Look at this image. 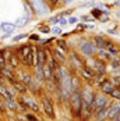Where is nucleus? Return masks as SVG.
<instances>
[{
  "mask_svg": "<svg viewBox=\"0 0 120 121\" xmlns=\"http://www.w3.org/2000/svg\"><path fill=\"white\" fill-rule=\"evenodd\" d=\"M67 100H69V106H70V111H71L73 118L80 120V117H81V109H83V97H81L80 91L71 92Z\"/></svg>",
  "mask_w": 120,
  "mask_h": 121,
  "instance_id": "1",
  "label": "nucleus"
},
{
  "mask_svg": "<svg viewBox=\"0 0 120 121\" xmlns=\"http://www.w3.org/2000/svg\"><path fill=\"white\" fill-rule=\"evenodd\" d=\"M32 49H34V46H31V45H21V46L15 48V50H14V54L18 57L20 64H23L25 68H32L31 67Z\"/></svg>",
  "mask_w": 120,
  "mask_h": 121,
  "instance_id": "2",
  "label": "nucleus"
},
{
  "mask_svg": "<svg viewBox=\"0 0 120 121\" xmlns=\"http://www.w3.org/2000/svg\"><path fill=\"white\" fill-rule=\"evenodd\" d=\"M109 102H110L109 100V96L101 93V92H96L95 97H94V100L91 103V109H92L94 113H96L98 110H102V109H105V107H108Z\"/></svg>",
  "mask_w": 120,
  "mask_h": 121,
  "instance_id": "3",
  "label": "nucleus"
},
{
  "mask_svg": "<svg viewBox=\"0 0 120 121\" xmlns=\"http://www.w3.org/2000/svg\"><path fill=\"white\" fill-rule=\"evenodd\" d=\"M27 1H28V6H31L32 11L35 13L36 15L43 17L49 13V7L45 0H27Z\"/></svg>",
  "mask_w": 120,
  "mask_h": 121,
  "instance_id": "4",
  "label": "nucleus"
},
{
  "mask_svg": "<svg viewBox=\"0 0 120 121\" xmlns=\"http://www.w3.org/2000/svg\"><path fill=\"white\" fill-rule=\"evenodd\" d=\"M41 110L43 111V114H45L46 117L52 118V120H55V118H56V114H55V107H53V104H52L50 97H48V96H43V97H42V100H41Z\"/></svg>",
  "mask_w": 120,
  "mask_h": 121,
  "instance_id": "5",
  "label": "nucleus"
},
{
  "mask_svg": "<svg viewBox=\"0 0 120 121\" xmlns=\"http://www.w3.org/2000/svg\"><path fill=\"white\" fill-rule=\"evenodd\" d=\"M80 93H81V97H83V102H84V103H88V104H91L92 100H94V97H95L96 92L94 91V88L91 86V84H85V85L81 86Z\"/></svg>",
  "mask_w": 120,
  "mask_h": 121,
  "instance_id": "6",
  "label": "nucleus"
},
{
  "mask_svg": "<svg viewBox=\"0 0 120 121\" xmlns=\"http://www.w3.org/2000/svg\"><path fill=\"white\" fill-rule=\"evenodd\" d=\"M96 50L98 49H96L95 43L92 40H84L80 45V52H81V54L84 57H92V56H95Z\"/></svg>",
  "mask_w": 120,
  "mask_h": 121,
  "instance_id": "7",
  "label": "nucleus"
},
{
  "mask_svg": "<svg viewBox=\"0 0 120 121\" xmlns=\"http://www.w3.org/2000/svg\"><path fill=\"white\" fill-rule=\"evenodd\" d=\"M14 75H15V79H17V81L23 82V84L27 85V86L31 84V81H32V74L28 73L27 70H23V68H17V70L14 71Z\"/></svg>",
  "mask_w": 120,
  "mask_h": 121,
  "instance_id": "8",
  "label": "nucleus"
},
{
  "mask_svg": "<svg viewBox=\"0 0 120 121\" xmlns=\"http://www.w3.org/2000/svg\"><path fill=\"white\" fill-rule=\"evenodd\" d=\"M120 114V100H110L108 104V120H112L113 117H116Z\"/></svg>",
  "mask_w": 120,
  "mask_h": 121,
  "instance_id": "9",
  "label": "nucleus"
},
{
  "mask_svg": "<svg viewBox=\"0 0 120 121\" xmlns=\"http://www.w3.org/2000/svg\"><path fill=\"white\" fill-rule=\"evenodd\" d=\"M36 49V54H38V65L43 67L49 60V52L45 48H41V46H35Z\"/></svg>",
  "mask_w": 120,
  "mask_h": 121,
  "instance_id": "10",
  "label": "nucleus"
},
{
  "mask_svg": "<svg viewBox=\"0 0 120 121\" xmlns=\"http://www.w3.org/2000/svg\"><path fill=\"white\" fill-rule=\"evenodd\" d=\"M78 73H80V78H83L87 81V84H91L92 82V79H94V77H95V73H94V70H91V68H88V67H85L83 65L80 70H78Z\"/></svg>",
  "mask_w": 120,
  "mask_h": 121,
  "instance_id": "11",
  "label": "nucleus"
},
{
  "mask_svg": "<svg viewBox=\"0 0 120 121\" xmlns=\"http://www.w3.org/2000/svg\"><path fill=\"white\" fill-rule=\"evenodd\" d=\"M115 88H116V86L112 84L110 78H106V81L99 86V92H101V93H103V95H106V96H109V95H110V92H112Z\"/></svg>",
  "mask_w": 120,
  "mask_h": 121,
  "instance_id": "12",
  "label": "nucleus"
},
{
  "mask_svg": "<svg viewBox=\"0 0 120 121\" xmlns=\"http://www.w3.org/2000/svg\"><path fill=\"white\" fill-rule=\"evenodd\" d=\"M0 74H1V77L4 78V81H7L9 84H13L14 81H17V79H15V75H14V71H13V70H10L9 67L1 68Z\"/></svg>",
  "mask_w": 120,
  "mask_h": 121,
  "instance_id": "13",
  "label": "nucleus"
},
{
  "mask_svg": "<svg viewBox=\"0 0 120 121\" xmlns=\"http://www.w3.org/2000/svg\"><path fill=\"white\" fill-rule=\"evenodd\" d=\"M94 73L95 74H101V75H105L106 74V63L102 60H98L95 57V64H94Z\"/></svg>",
  "mask_w": 120,
  "mask_h": 121,
  "instance_id": "14",
  "label": "nucleus"
},
{
  "mask_svg": "<svg viewBox=\"0 0 120 121\" xmlns=\"http://www.w3.org/2000/svg\"><path fill=\"white\" fill-rule=\"evenodd\" d=\"M52 57L55 59V60L59 63L60 65L61 64H64L66 61H67V59H66V56H64V53L61 52V50H59L57 48H55L53 50H52Z\"/></svg>",
  "mask_w": 120,
  "mask_h": 121,
  "instance_id": "15",
  "label": "nucleus"
},
{
  "mask_svg": "<svg viewBox=\"0 0 120 121\" xmlns=\"http://www.w3.org/2000/svg\"><path fill=\"white\" fill-rule=\"evenodd\" d=\"M70 84H71V92H74V91H80L81 86H83V84H81V78H80L78 75H75V74L71 75Z\"/></svg>",
  "mask_w": 120,
  "mask_h": 121,
  "instance_id": "16",
  "label": "nucleus"
},
{
  "mask_svg": "<svg viewBox=\"0 0 120 121\" xmlns=\"http://www.w3.org/2000/svg\"><path fill=\"white\" fill-rule=\"evenodd\" d=\"M4 102V109L6 110H11V111H18V102L15 99H9V100H3Z\"/></svg>",
  "mask_w": 120,
  "mask_h": 121,
  "instance_id": "17",
  "label": "nucleus"
},
{
  "mask_svg": "<svg viewBox=\"0 0 120 121\" xmlns=\"http://www.w3.org/2000/svg\"><path fill=\"white\" fill-rule=\"evenodd\" d=\"M11 85L14 86V89L17 91L18 95H27V93H28V88H27V85H24L23 82H20V81H14Z\"/></svg>",
  "mask_w": 120,
  "mask_h": 121,
  "instance_id": "18",
  "label": "nucleus"
},
{
  "mask_svg": "<svg viewBox=\"0 0 120 121\" xmlns=\"http://www.w3.org/2000/svg\"><path fill=\"white\" fill-rule=\"evenodd\" d=\"M95 54H96V59H98V60H102V61H105V63L112 60V56L109 54L105 49H98Z\"/></svg>",
  "mask_w": 120,
  "mask_h": 121,
  "instance_id": "19",
  "label": "nucleus"
},
{
  "mask_svg": "<svg viewBox=\"0 0 120 121\" xmlns=\"http://www.w3.org/2000/svg\"><path fill=\"white\" fill-rule=\"evenodd\" d=\"M0 29H1L4 34L13 35V32L15 31V25L11 24V22H1V24H0Z\"/></svg>",
  "mask_w": 120,
  "mask_h": 121,
  "instance_id": "20",
  "label": "nucleus"
},
{
  "mask_svg": "<svg viewBox=\"0 0 120 121\" xmlns=\"http://www.w3.org/2000/svg\"><path fill=\"white\" fill-rule=\"evenodd\" d=\"M105 38L102 36V35H95V36L92 38V42L95 43L96 49H103V45H105Z\"/></svg>",
  "mask_w": 120,
  "mask_h": 121,
  "instance_id": "21",
  "label": "nucleus"
},
{
  "mask_svg": "<svg viewBox=\"0 0 120 121\" xmlns=\"http://www.w3.org/2000/svg\"><path fill=\"white\" fill-rule=\"evenodd\" d=\"M42 71H43V78H45V81H52V78H53V71L50 70V67H49L48 64H45V65L42 67Z\"/></svg>",
  "mask_w": 120,
  "mask_h": 121,
  "instance_id": "22",
  "label": "nucleus"
},
{
  "mask_svg": "<svg viewBox=\"0 0 120 121\" xmlns=\"http://www.w3.org/2000/svg\"><path fill=\"white\" fill-rule=\"evenodd\" d=\"M28 17L27 15H21L20 18H17V21L14 22V25H15V28H23V26H25V25L28 24Z\"/></svg>",
  "mask_w": 120,
  "mask_h": 121,
  "instance_id": "23",
  "label": "nucleus"
},
{
  "mask_svg": "<svg viewBox=\"0 0 120 121\" xmlns=\"http://www.w3.org/2000/svg\"><path fill=\"white\" fill-rule=\"evenodd\" d=\"M0 99H3V100H9V99H11L10 95H9V92H7L6 84H0Z\"/></svg>",
  "mask_w": 120,
  "mask_h": 121,
  "instance_id": "24",
  "label": "nucleus"
},
{
  "mask_svg": "<svg viewBox=\"0 0 120 121\" xmlns=\"http://www.w3.org/2000/svg\"><path fill=\"white\" fill-rule=\"evenodd\" d=\"M46 64L50 67V70H52L53 73H55V71H57V70H59V67H60V64L55 60L53 57H49V60H48V63H46Z\"/></svg>",
  "mask_w": 120,
  "mask_h": 121,
  "instance_id": "25",
  "label": "nucleus"
},
{
  "mask_svg": "<svg viewBox=\"0 0 120 121\" xmlns=\"http://www.w3.org/2000/svg\"><path fill=\"white\" fill-rule=\"evenodd\" d=\"M56 46H57V49L61 50L63 53H66V52L69 50V46L66 45V40H63V39H57V40H56Z\"/></svg>",
  "mask_w": 120,
  "mask_h": 121,
  "instance_id": "26",
  "label": "nucleus"
},
{
  "mask_svg": "<svg viewBox=\"0 0 120 121\" xmlns=\"http://www.w3.org/2000/svg\"><path fill=\"white\" fill-rule=\"evenodd\" d=\"M6 88H7V92H9L10 97H11V99H15L18 93H17V91L14 89V86H13L11 84H6Z\"/></svg>",
  "mask_w": 120,
  "mask_h": 121,
  "instance_id": "27",
  "label": "nucleus"
},
{
  "mask_svg": "<svg viewBox=\"0 0 120 121\" xmlns=\"http://www.w3.org/2000/svg\"><path fill=\"white\" fill-rule=\"evenodd\" d=\"M109 97H110L112 100H120V89L119 88H115V89L110 92Z\"/></svg>",
  "mask_w": 120,
  "mask_h": 121,
  "instance_id": "28",
  "label": "nucleus"
},
{
  "mask_svg": "<svg viewBox=\"0 0 120 121\" xmlns=\"http://www.w3.org/2000/svg\"><path fill=\"white\" fill-rule=\"evenodd\" d=\"M110 67H112V70L120 68V60H119L117 56H116V57H112V60H110Z\"/></svg>",
  "mask_w": 120,
  "mask_h": 121,
  "instance_id": "29",
  "label": "nucleus"
},
{
  "mask_svg": "<svg viewBox=\"0 0 120 121\" xmlns=\"http://www.w3.org/2000/svg\"><path fill=\"white\" fill-rule=\"evenodd\" d=\"M6 67V57L3 54V52L0 50V68H4Z\"/></svg>",
  "mask_w": 120,
  "mask_h": 121,
  "instance_id": "30",
  "label": "nucleus"
},
{
  "mask_svg": "<svg viewBox=\"0 0 120 121\" xmlns=\"http://www.w3.org/2000/svg\"><path fill=\"white\" fill-rule=\"evenodd\" d=\"M24 38H27V34H20V35H17V36H13V42L17 43V42H20V40L24 39Z\"/></svg>",
  "mask_w": 120,
  "mask_h": 121,
  "instance_id": "31",
  "label": "nucleus"
},
{
  "mask_svg": "<svg viewBox=\"0 0 120 121\" xmlns=\"http://www.w3.org/2000/svg\"><path fill=\"white\" fill-rule=\"evenodd\" d=\"M67 24H69V22H67V18H64V17H59V26L60 28L66 26Z\"/></svg>",
  "mask_w": 120,
  "mask_h": 121,
  "instance_id": "32",
  "label": "nucleus"
},
{
  "mask_svg": "<svg viewBox=\"0 0 120 121\" xmlns=\"http://www.w3.org/2000/svg\"><path fill=\"white\" fill-rule=\"evenodd\" d=\"M50 32L55 34V35H60V34H61V28H60L59 25H57V26H53V28L50 29Z\"/></svg>",
  "mask_w": 120,
  "mask_h": 121,
  "instance_id": "33",
  "label": "nucleus"
},
{
  "mask_svg": "<svg viewBox=\"0 0 120 121\" xmlns=\"http://www.w3.org/2000/svg\"><path fill=\"white\" fill-rule=\"evenodd\" d=\"M78 21H80V18H77V17H69V18H67V22H69V24H71V25L77 24Z\"/></svg>",
  "mask_w": 120,
  "mask_h": 121,
  "instance_id": "34",
  "label": "nucleus"
},
{
  "mask_svg": "<svg viewBox=\"0 0 120 121\" xmlns=\"http://www.w3.org/2000/svg\"><path fill=\"white\" fill-rule=\"evenodd\" d=\"M25 120H28V121H39L35 116H32V114H27V116H25Z\"/></svg>",
  "mask_w": 120,
  "mask_h": 121,
  "instance_id": "35",
  "label": "nucleus"
},
{
  "mask_svg": "<svg viewBox=\"0 0 120 121\" xmlns=\"http://www.w3.org/2000/svg\"><path fill=\"white\" fill-rule=\"evenodd\" d=\"M49 22H52V24H57V22H59V17H57V15L52 17V18L49 20Z\"/></svg>",
  "mask_w": 120,
  "mask_h": 121,
  "instance_id": "36",
  "label": "nucleus"
},
{
  "mask_svg": "<svg viewBox=\"0 0 120 121\" xmlns=\"http://www.w3.org/2000/svg\"><path fill=\"white\" fill-rule=\"evenodd\" d=\"M41 32H42V34H49V32H50V28H49V26H42V28H41Z\"/></svg>",
  "mask_w": 120,
  "mask_h": 121,
  "instance_id": "37",
  "label": "nucleus"
},
{
  "mask_svg": "<svg viewBox=\"0 0 120 121\" xmlns=\"http://www.w3.org/2000/svg\"><path fill=\"white\" fill-rule=\"evenodd\" d=\"M29 39H31V40H38V42L41 40V39H39V36H38V35H29Z\"/></svg>",
  "mask_w": 120,
  "mask_h": 121,
  "instance_id": "38",
  "label": "nucleus"
},
{
  "mask_svg": "<svg viewBox=\"0 0 120 121\" xmlns=\"http://www.w3.org/2000/svg\"><path fill=\"white\" fill-rule=\"evenodd\" d=\"M81 20H87V21H92V17H89V15H83V17H81Z\"/></svg>",
  "mask_w": 120,
  "mask_h": 121,
  "instance_id": "39",
  "label": "nucleus"
},
{
  "mask_svg": "<svg viewBox=\"0 0 120 121\" xmlns=\"http://www.w3.org/2000/svg\"><path fill=\"white\" fill-rule=\"evenodd\" d=\"M77 29H78V31H80V29H81V31H84L85 25H80V24H78V25H77Z\"/></svg>",
  "mask_w": 120,
  "mask_h": 121,
  "instance_id": "40",
  "label": "nucleus"
},
{
  "mask_svg": "<svg viewBox=\"0 0 120 121\" xmlns=\"http://www.w3.org/2000/svg\"><path fill=\"white\" fill-rule=\"evenodd\" d=\"M110 121H120V114H117L116 117H113V118H112Z\"/></svg>",
  "mask_w": 120,
  "mask_h": 121,
  "instance_id": "41",
  "label": "nucleus"
},
{
  "mask_svg": "<svg viewBox=\"0 0 120 121\" xmlns=\"http://www.w3.org/2000/svg\"><path fill=\"white\" fill-rule=\"evenodd\" d=\"M0 84H6V81H4V78L1 77V74H0Z\"/></svg>",
  "mask_w": 120,
  "mask_h": 121,
  "instance_id": "42",
  "label": "nucleus"
},
{
  "mask_svg": "<svg viewBox=\"0 0 120 121\" xmlns=\"http://www.w3.org/2000/svg\"><path fill=\"white\" fill-rule=\"evenodd\" d=\"M59 1H60V0H50V3H52V4H57Z\"/></svg>",
  "mask_w": 120,
  "mask_h": 121,
  "instance_id": "43",
  "label": "nucleus"
},
{
  "mask_svg": "<svg viewBox=\"0 0 120 121\" xmlns=\"http://www.w3.org/2000/svg\"><path fill=\"white\" fill-rule=\"evenodd\" d=\"M63 1H64L66 4H70V3H73V1H74V0H63Z\"/></svg>",
  "mask_w": 120,
  "mask_h": 121,
  "instance_id": "44",
  "label": "nucleus"
},
{
  "mask_svg": "<svg viewBox=\"0 0 120 121\" xmlns=\"http://www.w3.org/2000/svg\"><path fill=\"white\" fill-rule=\"evenodd\" d=\"M116 15H117V18H120V9L116 11Z\"/></svg>",
  "mask_w": 120,
  "mask_h": 121,
  "instance_id": "45",
  "label": "nucleus"
},
{
  "mask_svg": "<svg viewBox=\"0 0 120 121\" xmlns=\"http://www.w3.org/2000/svg\"><path fill=\"white\" fill-rule=\"evenodd\" d=\"M117 57H119V60H120V50H119V53H117Z\"/></svg>",
  "mask_w": 120,
  "mask_h": 121,
  "instance_id": "46",
  "label": "nucleus"
},
{
  "mask_svg": "<svg viewBox=\"0 0 120 121\" xmlns=\"http://www.w3.org/2000/svg\"><path fill=\"white\" fill-rule=\"evenodd\" d=\"M94 121H102V120H98V118H95V120H94Z\"/></svg>",
  "mask_w": 120,
  "mask_h": 121,
  "instance_id": "47",
  "label": "nucleus"
},
{
  "mask_svg": "<svg viewBox=\"0 0 120 121\" xmlns=\"http://www.w3.org/2000/svg\"><path fill=\"white\" fill-rule=\"evenodd\" d=\"M88 1H92V0H88Z\"/></svg>",
  "mask_w": 120,
  "mask_h": 121,
  "instance_id": "48",
  "label": "nucleus"
}]
</instances>
